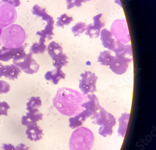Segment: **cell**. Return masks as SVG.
<instances>
[{
	"label": "cell",
	"mask_w": 156,
	"mask_h": 150,
	"mask_svg": "<svg viewBox=\"0 0 156 150\" xmlns=\"http://www.w3.org/2000/svg\"><path fill=\"white\" fill-rule=\"evenodd\" d=\"M43 114L40 112L39 110L28 112L26 116H23L22 117V124L27 126V128L30 126L38 124L37 123L41 120H42Z\"/></svg>",
	"instance_id": "9a60e30c"
},
{
	"label": "cell",
	"mask_w": 156,
	"mask_h": 150,
	"mask_svg": "<svg viewBox=\"0 0 156 150\" xmlns=\"http://www.w3.org/2000/svg\"><path fill=\"white\" fill-rule=\"evenodd\" d=\"M86 100V96L76 90L62 87L58 89L53 103L60 113L71 117L83 110L82 105Z\"/></svg>",
	"instance_id": "6da1fadb"
},
{
	"label": "cell",
	"mask_w": 156,
	"mask_h": 150,
	"mask_svg": "<svg viewBox=\"0 0 156 150\" xmlns=\"http://www.w3.org/2000/svg\"><path fill=\"white\" fill-rule=\"evenodd\" d=\"M2 7L1 8L0 6V28L2 29L6 27L7 26H9V24L15 22L16 20V14L8 15V13L16 11L15 9L14 8L10 11H8V10L9 9L11 5L5 3V8H4V7H3V2L2 1Z\"/></svg>",
	"instance_id": "8fae6325"
},
{
	"label": "cell",
	"mask_w": 156,
	"mask_h": 150,
	"mask_svg": "<svg viewBox=\"0 0 156 150\" xmlns=\"http://www.w3.org/2000/svg\"><path fill=\"white\" fill-rule=\"evenodd\" d=\"M21 70L20 68L14 64L4 66L3 69V76L10 80L17 79Z\"/></svg>",
	"instance_id": "d6986e66"
},
{
	"label": "cell",
	"mask_w": 156,
	"mask_h": 150,
	"mask_svg": "<svg viewBox=\"0 0 156 150\" xmlns=\"http://www.w3.org/2000/svg\"><path fill=\"white\" fill-rule=\"evenodd\" d=\"M79 88L84 95L94 93L97 91L96 84L98 77L95 73L90 71H85L80 74Z\"/></svg>",
	"instance_id": "8992f818"
},
{
	"label": "cell",
	"mask_w": 156,
	"mask_h": 150,
	"mask_svg": "<svg viewBox=\"0 0 156 150\" xmlns=\"http://www.w3.org/2000/svg\"><path fill=\"white\" fill-rule=\"evenodd\" d=\"M26 38V33L22 27L18 24H11L2 30L0 43L5 48H18L22 46Z\"/></svg>",
	"instance_id": "3957f363"
},
{
	"label": "cell",
	"mask_w": 156,
	"mask_h": 150,
	"mask_svg": "<svg viewBox=\"0 0 156 150\" xmlns=\"http://www.w3.org/2000/svg\"><path fill=\"white\" fill-rule=\"evenodd\" d=\"M93 25L101 30L105 27V20L102 14H99L93 18Z\"/></svg>",
	"instance_id": "83f0119b"
},
{
	"label": "cell",
	"mask_w": 156,
	"mask_h": 150,
	"mask_svg": "<svg viewBox=\"0 0 156 150\" xmlns=\"http://www.w3.org/2000/svg\"><path fill=\"white\" fill-rule=\"evenodd\" d=\"M87 24L84 22H78L75 23V26L71 28V30L74 36H80L81 34L85 32Z\"/></svg>",
	"instance_id": "4316f807"
},
{
	"label": "cell",
	"mask_w": 156,
	"mask_h": 150,
	"mask_svg": "<svg viewBox=\"0 0 156 150\" xmlns=\"http://www.w3.org/2000/svg\"><path fill=\"white\" fill-rule=\"evenodd\" d=\"M46 39L40 37L39 43L33 44L30 48V52L32 54H43L47 50V46L45 44Z\"/></svg>",
	"instance_id": "7402d4cb"
},
{
	"label": "cell",
	"mask_w": 156,
	"mask_h": 150,
	"mask_svg": "<svg viewBox=\"0 0 156 150\" xmlns=\"http://www.w3.org/2000/svg\"><path fill=\"white\" fill-rule=\"evenodd\" d=\"M110 32L118 41L125 44H127L130 41L128 24L125 19L114 21L112 24Z\"/></svg>",
	"instance_id": "52a82bcc"
},
{
	"label": "cell",
	"mask_w": 156,
	"mask_h": 150,
	"mask_svg": "<svg viewBox=\"0 0 156 150\" xmlns=\"http://www.w3.org/2000/svg\"><path fill=\"white\" fill-rule=\"evenodd\" d=\"M101 30L94 26L93 23H90L87 26L85 34L88 36L90 39H96L99 37L101 34Z\"/></svg>",
	"instance_id": "484cf974"
},
{
	"label": "cell",
	"mask_w": 156,
	"mask_h": 150,
	"mask_svg": "<svg viewBox=\"0 0 156 150\" xmlns=\"http://www.w3.org/2000/svg\"><path fill=\"white\" fill-rule=\"evenodd\" d=\"M82 2L83 3H85V2H88L90 1L91 0H81Z\"/></svg>",
	"instance_id": "d590c367"
},
{
	"label": "cell",
	"mask_w": 156,
	"mask_h": 150,
	"mask_svg": "<svg viewBox=\"0 0 156 150\" xmlns=\"http://www.w3.org/2000/svg\"><path fill=\"white\" fill-rule=\"evenodd\" d=\"M10 108L9 105L6 102H0V116H8V111Z\"/></svg>",
	"instance_id": "4dcf8cb0"
},
{
	"label": "cell",
	"mask_w": 156,
	"mask_h": 150,
	"mask_svg": "<svg viewBox=\"0 0 156 150\" xmlns=\"http://www.w3.org/2000/svg\"><path fill=\"white\" fill-rule=\"evenodd\" d=\"M62 69V68H55L53 70L48 71L44 76L45 79L50 81L55 85L58 84L61 80L65 79L66 77V74Z\"/></svg>",
	"instance_id": "e0dca14e"
},
{
	"label": "cell",
	"mask_w": 156,
	"mask_h": 150,
	"mask_svg": "<svg viewBox=\"0 0 156 150\" xmlns=\"http://www.w3.org/2000/svg\"><path fill=\"white\" fill-rule=\"evenodd\" d=\"M100 36L103 47L108 49L110 51L114 52L116 41L114 38L111 32L107 29H103L101 31Z\"/></svg>",
	"instance_id": "5bb4252c"
},
{
	"label": "cell",
	"mask_w": 156,
	"mask_h": 150,
	"mask_svg": "<svg viewBox=\"0 0 156 150\" xmlns=\"http://www.w3.org/2000/svg\"><path fill=\"white\" fill-rule=\"evenodd\" d=\"M57 21L56 23V26L57 27L63 28L65 26H69L73 21L72 16H69L64 13L61 15L60 17H57Z\"/></svg>",
	"instance_id": "d4e9b609"
},
{
	"label": "cell",
	"mask_w": 156,
	"mask_h": 150,
	"mask_svg": "<svg viewBox=\"0 0 156 150\" xmlns=\"http://www.w3.org/2000/svg\"><path fill=\"white\" fill-rule=\"evenodd\" d=\"M10 90V85L3 80H0V94H6Z\"/></svg>",
	"instance_id": "f1b7e54d"
},
{
	"label": "cell",
	"mask_w": 156,
	"mask_h": 150,
	"mask_svg": "<svg viewBox=\"0 0 156 150\" xmlns=\"http://www.w3.org/2000/svg\"><path fill=\"white\" fill-rule=\"evenodd\" d=\"M13 63L21 71L28 75L35 74L40 69V65L33 58V54L30 52L21 59L13 60Z\"/></svg>",
	"instance_id": "ba28073f"
},
{
	"label": "cell",
	"mask_w": 156,
	"mask_h": 150,
	"mask_svg": "<svg viewBox=\"0 0 156 150\" xmlns=\"http://www.w3.org/2000/svg\"><path fill=\"white\" fill-rule=\"evenodd\" d=\"M115 56L130 63L133 61L132 46L129 44L116 41L115 48L114 50Z\"/></svg>",
	"instance_id": "30bf717a"
},
{
	"label": "cell",
	"mask_w": 156,
	"mask_h": 150,
	"mask_svg": "<svg viewBox=\"0 0 156 150\" xmlns=\"http://www.w3.org/2000/svg\"><path fill=\"white\" fill-rule=\"evenodd\" d=\"M129 65V63L128 62L114 56L108 67L109 69L116 75H122L127 71Z\"/></svg>",
	"instance_id": "4fadbf2b"
},
{
	"label": "cell",
	"mask_w": 156,
	"mask_h": 150,
	"mask_svg": "<svg viewBox=\"0 0 156 150\" xmlns=\"http://www.w3.org/2000/svg\"><path fill=\"white\" fill-rule=\"evenodd\" d=\"M66 2L67 9H71L75 6L77 8L80 7L82 3L81 0H66Z\"/></svg>",
	"instance_id": "f546056e"
},
{
	"label": "cell",
	"mask_w": 156,
	"mask_h": 150,
	"mask_svg": "<svg viewBox=\"0 0 156 150\" xmlns=\"http://www.w3.org/2000/svg\"><path fill=\"white\" fill-rule=\"evenodd\" d=\"M16 150H29L28 146L23 144V143H21L20 144L18 145L16 147Z\"/></svg>",
	"instance_id": "d6a6232c"
},
{
	"label": "cell",
	"mask_w": 156,
	"mask_h": 150,
	"mask_svg": "<svg viewBox=\"0 0 156 150\" xmlns=\"http://www.w3.org/2000/svg\"><path fill=\"white\" fill-rule=\"evenodd\" d=\"M42 101L40 97H32L27 103V110L28 112L39 110L41 106Z\"/></svg>",
	"instance_id": "cb8c5ba5"
},
{
	"label": "cell",
	"mask_w": 156,
	"mask_h": 150,
	"mask_svg": "<svg viewBox=\"0 0 156 150\" xmlns=\"http://www.w3.org/2000/svg\"><path fill=\"white\" fill-rule=\"evenodd\" d=\"M130 117L129 113L124 112L122 113L120 117L119 118V128L118 133L119 136L124 138L126 134Z\"/></svg>",
	"instance_id": "ffe728a7"
},
{
	"label": "cell",
	"mask_w": 156,
	"mask_h": 150,
	"mask_svg": "<svg viewBox=\"0 0 156 150\" xmlns=\"http://www.w3.org/2000/svg\"><path fill=\"white\" fill-rule=\"evenodd\" d=\"M95 142L94 135L91 130L81 126L76 128L70 136V150H91Z\"/></svg>",
	"instance_id": "7a4b0ae2"
},
{
	"label": "cell",
	"mask_w": 156,
	"mask_h": 150,
	"mask_svg": "<svg viewBox=\"0 0 156 150\" xmlns=\"http://www.w3.org/2000/svg\"><path fill=\"white\" fill-rule=\"evenodd\" d=\"M48 54L52 58L53 65L55 68H62L69 63L68 57L63 53V48L55 41L51 42L47 48Z\"/></svg>",
	"instance_id": "5b68a950"
},
{
	"label": "cell",
	"mask_w": 156,
	"mask_h": 150,
	"mask_svg": "<svg viewBox=\"0 0 156 150\" xmlns=\"http://www.w3.org/2000/svg\"><path fill=\"white\" fill-rule=\"evenodd\" d=\"M2 150H16L15 147L13 145L9 144H3Z\"/></svg>",
	"instance_id": "836d02e7"
},
{
	"label": "cell",
	"mask_w": 156,
	"mask_h": 150,
	"mask_svg": "<svg viewBox=\"0 0 156 150\" xmlns=\"http://www.w3.org/2000/svg\"><path fill=\"white\" fill-rule=\"evenodd\" d=\"M114 57V56L112 55L111 51L105 50L99 54L98 57L97 62L101 63V65L108 67Z\"/></svg>",
	"instance_id": "603a6c76"
},
{
	"label": "cell",
	"mask_w": 156,
	"mask_h": 150,
	"mask_svg": "<svg viewBox=\"0 0 156 150\" xmlns=\"http://www.w3.org/2000/svg\"><path fill=\"white\" fill-rule=\"evenodd\" d=\"M26 46H22L16 48H7L2 47L0 49V61L7 62L21 59L27 55L25 52Z\"/></svg>",
	"instance_id": "9c48e42d"
},
{
	"label": "cell",
	"mask_w": 156,
	"mask_h": 150,
	"mask_svg": "<svg viewBox=\"0 0 156 150\" xmlns=\"http://www.w3.org/2000/svg\"><path fill=\"white\" fill-rule=\"evenodd\" d=\"M26 134L29 140L34 142L41 140L43 135L42 129L38 124L28 127L26 131Z\"/></svg>",
	"instance_id": "ac0fdd59"
},
{
	"label": "cell",
	"mask_w": 156,
	"mask_h": 150,
	"mask_svg": "<svg viewBox=\"0 0 156 150\" xmlns=\"http://www.w3.org/2000/svg\"><path fill=\"white\" fill-rule=\"evenodd\" d=\"M86 97L87 100L82 105V107L86 111L91 117L96 114L101 106L97 96L94 93L87 95Z\"/></svg>",
	"instance_id": "7c38bea8"
},
{
	"label": "cell",
	"mask_w": 156,
	"mask_h": 150,
	"mask_svg": "<svg viewBox=\"0 0 156 150\" xmlns=\"http://www.w3.org/2000/svg\"><path fill=\"white\" fill-rule=\"evenodd\" d=\"M4 65L0 61V78L3 76V69Z\"/></svg>",
	"instance_id": "e575fe53"
},
{
	"label": "cell",
	"mask_w": 156,
	"mask_h": 150,
	"mask_svg": "<svg viewBox=\"0 0 156 150\" xmlns=\"http://www.w3.org/2000/svg\"><path fill=\"white\" fill-rule=\"evenodd\" d=\"M2 1L11 5L14 7H17L21 4L20 0H2Z\"/></svg>",
	"instance_id": "1f68e13d"
},
{
	"label": "cell",
	"mask_w": 156,
	"mask_h": 150,
	"mask_svg": "<svg viewBox=\"0 0 156 150\" xmlns=\"http://www.w3.org/2000/svg\"><path fill=\"white\" fill-rule=\"evenodd\" d=\"M90 117L89 115L85 110L78 113L74 116L71 117L69 119V127L72 129H76L82 126L83 123L87 119Z\"/></svg>",
	"instance_id": "2e32d148"
},
{
	"label": "cell",
	"mask_w": 156,
	"mask_h": 150,
	"mask_svg": "<svg viewBox=\"0 0 156 150\" xmlns=\"http://www.w3.org/2000/svg\"><path fill=\"white\" fill-rule=\"evenodd\" d=\"M32 12L34 15L42 17V20L46 21L47 22L55 21L54 18L47 13L46 9L41 7L38 4L34 6Z\"/></svg>",
	"instance_id": "44dd1931"
},
{
	"label": "cell",
	"mask_w": 156,
	"mask_h": 150,
	"mask_svg": "<svg viewBox=\"0 0 156 150\" xmlns=\"http://www.w3.org/2000/svg\"><path fill=\"white\" fill-rule=\"evenodd\" d=\"M94 124L100 126L98 134L104 137L111 136L113 133V128L116 124V118L110 112L101 107L95 115L90 117Z\"/></svg>",
	"instance_id": "277c9868"
},
{
	"label": "cell",
	"mask_w": 156,
	"mask_h": 150,
	"mask_svg": "<svg viewBox=\"0 0 156 150\" xmlns=\"http://www.w3.org/2000/svg\"><path fill=\"white\" fill-rule=\"evenodd\" d=\"M2 32V30L0 28V38H1V36ZM0 46H1V43H0Z\"/></svg>",
	"instance_id": "8d00e7d4"
}]
</instances>
